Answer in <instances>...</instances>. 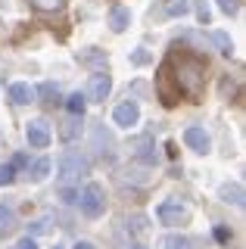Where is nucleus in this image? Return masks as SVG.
Returning a JSON list of instances; mask_svg holds the SVG:
<instances>
[{"label":"nucleus","instance_id":"nucleus-1","mask_svg":"<svg viewBox=\"0 0 246 249\" xmlns=\"http://www.w3.org/2000/svg\"><path fill=\"white\" fill-rule=\"evenodd\" d=\"M203 84H206V62L199 56H184L178 69V93H187L190 100H196L203 93Z\"/></svg>","mask_w":246,"mask_h":249},{"label":"nucleus","instance_id":"nucleus-2","mask_svg":"<svg viewBox=\"0 0 246 249\" xmlns=\"http://www.w3.org/2000/svg\"><path fill=\"white\" fill-rule=\"evenodd\" d=\"M56 171H59L56 178L63 184H75V181H81L84 175H90V159H88V156H81V153H75V150H69V153L59 156Z\"/></svg>","mask_w":246,"mask_h":249},{"label":"nucleus","instance_id":"nucleus-3","mask_svg":"<svg viewBox=\"0 0 246 249\" xmlns=\"http://www.w3.org/2000/svg\"><path fill=\"white\" fill-rule=\"evenodd\" d=\"M78 202H81V212L88 215V218H100V215L106 212V190H103L100 184L90 181V184L78 193Z\"/></svg>","mask_w":246,"mask_h":249},{"label":"nucleus","instance_id":"nucleus-4","mask_svg":"<svg viewBox=\"0 0 246 249\" xmlns=\"http://www.w3.org/2000/svg\"><path fill=\"white\" fill-rule=\"evenodd\" d=\"M156 218H159L162 224H168V228H175V224H187V221H190V209L181 206L178 199H165V202H159Z\"/></svg>","mask_w":246,"mask_h":249},{"label":"nucleus","instance_id":"nucleus-5","mask_svg":"<svg viewBox=\"0 0 246 249\" xmlns=\"http://www.w3.org/2000/svg\"><path fill=\"white\" fill-rule=\"evenodd\" d=\"M25 137H28V146H32V150H47L50 140H53V131L44 119H32L28 128H25Z\"/></svg>","mask_w":246,"mask_h":249},{"label":"nucleus","instance_id":"nucleus-6","mask_svg":"<svg viewBox=\"0 0 246 249\" xmlns=\"http://www.w3.org/2000/svg\"><path fill=\"white\" fill-rule=\"evenodd\" d=\"M109 90H112L109 72H97V75H90V81H88V93H84V100H90V103H103V100L109 97Z\"/></svg>","mask_w":246,"mask_h":249},{"label":"nucleus","instance_id":"nucleus-7","mask_svg":"<svg viewBox=\"0 0 246 249\" xmlns=\"http://www.w3.org/2000/svg\"><path fill=\"white\" fill-rule=\"evenodd\" d=\"M112 122L119 124V128H131V124L141 122V109H137L134 100H128V103H119L112 109Z\"/></svg>","mask_w":246,"mask_h":249},{"label":"nucleus","instance_id":"nucleus-8","mask_svg":"<svg viewBox=\"0 0 246 249\" xmlns=\"http://www.w3.org/2000/svg\"><path fill=\"white\" fill-rule=\"evenodd\" d=\"M184 143L190 146L193 153H209V146H212V140H209V134H206V128H199V124H190L187 131H184Z\"/></svg>","mask_w":246,"mask_h":249},{"label":"nucleus","instance_id":"nucleus-9","mask_svg":"<svg viewBox=\"0 0 246 249\" xmlns=\"http://www.w3.org/2000/svg\"><path fill=\"white\" fill-rule=\"evenodd\" d=\"M128 25H131V10H128V6H112L109 10V28L115 35H122Z\"/></svg>","mask_w":246,"mask_h":249},{"label":"nucleus","instance_id":"nucleus-10","mask_svg":"<svg viewBox=\"0 0 246 249\" xmlns=\"http://www.w3.org/2000/svg\"><path fill=\"white\" fill-rule=\"evenodd\" d=\"M134 156H137L141 162H147V165H153V162L159 159V153H156V146H153L150 137H137V140H134Z\"/></svg>","mask_w":246,"mask_h":249},{"label":"nucleus","instance_id":"nucleus-11","mask_svg":"<svg viewBox=\"0 0 246 249\" xmlns=\"http://www.w3.org/2000/svg\"><path fill=\"white\" fill-rule=\"evenodd\" d=\"M10 100H13V103H16V106H28V103H35V88H32V84H10Z\"/></svg>","mask_w":246,"mask_h":249},{"label":"nucleus","instance_id":"nucleus-12","mask_svg":"<svg viewBox=\"0 0 246 249\" xmlns=\"http://www.w3.org/2000/svg\"><path fill=\"white\" fill-rule=\"evenodd\" d=\"M221 199L234 202L237 209H243V187L240 184H225V187H221Z\"/></svg>","mask_w":246,"mask_h":249},{"label":"nucleus","instance_id":"nucleus-13","mask_svg":"<svg viewBox=\"0 0 246 249\" xmlns=\"http://www.w3.org/2000/svg\"><path fill=\"white\" fill-rule=\"evenodd\" d=\"M81 134V115H72L69 122H63V128H59V137L63 140H75Z\"/></svg>","mask_w":246,"mask_h":249},{"label":"nucleus","instance_id":"nucleus-14","mask_svg":"<svg viewBox=\"0 0 246 249\" xmlns=\"http://www.w3.org/2000/svg\"><path fill=\"white\" fill-rule=\"evenodd\" d=\"M16 228V212H13L6 202H0V237H3L6 231H13Z\"/></svg>","mask_w":246,"mask_h":249},{"label":"nucleus","instance_id":"nucleus-15","mask_svg":"<svg viewBox=\"0 0 246 249\" xmlns=\"http://www.w3.org/2000/svg\"><path fill=\"white\" fill-rule=\"evenodd\" d=\"M47 175H50V159H35L32 165H28V178H32V181H44Z\"/></svg>","mask_w":246,"mask_h":249},{"label":"nucleus","instance_id":"nucleus-16","mask_svg":"<svg viewBox=\"0 0 246 249\" xmlns=\"http://www.w3.org/2000/svg\"><path fill=\"white\" fill-rule=\"evenodd\" d=\"M212 44L218 47V50L225 53V56H234V41H230L225 31H212Z\"/></svg>","mask_w":246,"mask_h":249},{"label":"nucleus","instance_id":"nucleus-17","mask_svg":"<svg viewBox=\"0 0 246 249\" xmlns=\"http://www.w3.org/2000/svg\"><path fill=\"white\" fill-rule=\"evenodd\" d=\"M162 249H193V240L181 237V233H172V237L162 240Z\"/></svg>","mask_w":246,"mask_h":249},{"label":"nucleus","instance_id":"nucleus-18","mask_svg":"<svg viewBox=\"0 0 246 249\" xmlns=\"http://www.w3.org/2000/svg\"><path fill=\"white\" fill-rule=\"evenodd\" d=\"M28 3H32L35 10H41V13H56V10H63L66 0H28Z\"/></svg>","mask_w":246,"mask_h":249},{"label":"nucleus","instance_id":"nucleus-19","mask_svg":"<svg viewBox=\"0 0 246 249\" xmlns=\"http://www.w3.org/2000/svg\"><path fill=\"white\" fill-rule=\"evenodd\" d=\"M84 106H88V100H84L81 93H72V97L66 100V109H69L72 115H84Z\"/></svg>","mask_w":246,"mask_h":249},{"label":"nucleus","instance_id":"nucleus-20","mask_svg":"<svg viewBox=\"0 0 246 249\" xmlns=\"http://www.w3.org/2000/svg\"><path fill=\"white\" fill-rule=\"evenodd\" d=\"M47 231H50V221H47V218L28 224V237H41V233H47Z\"/></svg>","mask_w":246,"mask_h":249},{"label":"nucleus","instance_id":"nucleus-21","mask_svg":"<svg viewBox=\"0 0 246 249\" xmlns=\"http://www.w3.org/2000/svg\"><path fill=\"white\" fill-rule=\"evenodd\" d=\"M187 10H190V3H187V0H172L165 13H168V16H184Z\"/></svg>","mask_w":246,"mask_h":249},{"label":"nucleus","instance_id":"nucleus-22","mask_svg":"<svg viewBox=\"0 0 246 249\" xmlns=\"http://www.w3.org/2000/svg\"><path fill=\"white\" fill-rule=\"evenodd\" d=\"M35 97H44L47 103H53V97H59V93H56L53 84H41V88H35Z\"/></svg>","mask_w":246,"mask_h":249},{"label":"nucleus","instance_id":"nucleus-23","mask_svg":"<svg viewBox=\"0 0 246 249\" xmlns=\"http://www.w3.org/2000/svg\"><path fill=\"white\" fill-rule=\"evenodd\" d=\"M59 199H63L66 206H75V202H78V190H72V187H63V190H59Z\"/></svg>","mask_w":246,"mask_h":249},{"label":"nucleus","instance_id":"nucleus-24","mask_svg":"<svg viewBox=\"0 0 246 249\" xmlns=\"http://www.w3.org/2000/svg\"><path fill=\"white\" fill-rule=\"evenodd\" d=\"M13 178H16V168L13 165H0V187L13 184Z\"/></svg>","mask_w":246,"mask_h":249},{"label":"nucleus","instance_id":"nucleus-25","mask_svg":"<svg viewBox=\"0 0 246 249\" xmlns=\"http://www.w3.org/2000/svg\"><path fill=\"white\" fill-rule=\"evenodd\" d=\"M128 228H131L134 233H147V218H141V215L131 218V221H128Z\"/></svg>","mask_w":246,"mask_h":249},{"label":"nucleus","instance_id":"nucleus-26","mask_svg":"<svg viewBox=\"0 0 246 249\" xmlns=\"http://www.w3.org/2000/svg\"><path fill=\"white\" fill-rule=\"evenodd\" d=\"M131 62H134V66H147V62H150V53L141 47V50H134V53H131Z\"/></svg>","mask_w":246,"mask_h":249},{"label":"nucleus","instance_id":"nucleus-27","mask_svg":"<svg viewBox=\"0 0 246 249\" xmlns=\"http://www.w3.org/2000/svg\"><path fill=\"white\" fill-rule=\"evenodd\" d=\"M218 6H221L228 16H234L237 10H240V0H218Z\"/></svg>","mask_w":246,"mask_h":249},{"label":"nucleus","instance_id":"nucleus-28","mask_svg":"<svg viewBox=\"0 0 246 249\" xmlns=\"http://www.w3.org/2000/svg\"><path fill=\"white\" fill-rule=\"evenodd\" d=\"M13 249H37V243H35V237H22Z\"/></svg>","mask_w":246,"mask_h":249},{"label":"nucleus","instance_id":"nucleus-29","mask_svg":"<svg viewBox=\"0 0 246 249\" xmlns=\"http://www.w3.org/2000/svg\"><path fill=\"white\" fill-rule=\"evenodd\" d=\"M81 59H88V62H103V66H106V59L103 56H100V53H84V56Z\"/></svg>","mask_w":246,"mask_h":249},{"label":"nucleus","instance_id":"nucleus-30","mask_svg":"<svg viewBox=\"0 0 246 249\" xmlns=\"http://www.w3.org/2000/svg\"><path fill=\"white\" fill-rule=\"evenodd\" d=\"M72 249H97V246H94V243H88V240H78V243H75Z\"/></svg>","mask_w":246,"mask_h":249},{"label":"nucleus","instance_id":"nucleus-31","mask_svg":"<svg viewBox=\"0 0 246 249\" xmlns=\"http://www.w3.org/2000/svg\"><path fill=\"white\" fill-rule=\"evenodd\" d=\"M125 249H147V246H141V243H131V246H125Z\"/></svg>","mask_w":246,"mask_h":249},{"label":"nucleus","instance_id":"nucleus-32","mask_svg":"<svg viewBox=\"0 0 246 249\" xmlns=\"http://www.w3.org/2000/svg\"><path fill=\"white\" fill-rule=\"evenodd\" d=\"M56 249H63V246H56Z\"/></svg>","mask_w":246,"mask_h":249}]
</instances>
